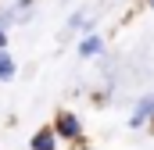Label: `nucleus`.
Here are the masks:
<instances>
[{
    "label": "nucleus",
    "instance_id": "12",
    "mask_svg": "<svg viewBox=\"0 0 154 150\" xmlns=\"http://www.w3.org/2000/svg\"><path fill=\"white\" fill-rule=\"evenodd\" d=\"M147 7H151V11H154V0H147Z\"/></svg>",
    "mask_w": 154,
    "mask_h": 150
},
{
    "label": "nucleus",
    "instance_id": "2",
    "mask_svg": "<svg viewBox=\"0 0 154 150\" xmlns=\"http://www.w3.org/2000/svg\"><path fill=\"white\" fill-rule=\"evenodd\" d=\"M75 54L82 57V61H100V57H104V36H100L97 29L79 32L75 36Z\"/></svg>",
    "mask_w": 154,
    "mask_h": 150
},
{
    "label": "nucleus",
    "instance_id": "7",
    "mask_svg": "<svg viewBox=\"0 0 154 150\" xmlns=\"http://www.w3.org/2000/svg\"><path fill=\"white\" fill-rule=\"evenodd\" d=\"M32 4H36V0H14V4H11V11H14V25L32 18Z\"/></svg>",
    "mask_w": 154,
    "mask_h": 150
},
{
    "label": "nucleus",
    "instance_id": "5",
    "mask_svg": "<svg viewBox=\"0 0 154 150\" xmlns=\"http://www.w3.org/2000/svg\"><path fill=\"white\" fill-rule=\"evenodd\" d=\"M86 29H93V18H90L86 7H75V11L68 14V22H65V36H79V32H86Z\"/></svg>",
    "mask_w": 154,
    "mask_h": 150
},
{
    "label": "nucleus",
    "instance_id": "8",
    "mask_svg": "<svg viewBox=\"0 0 154 150\" xmlns=\"http://www.w3.org/2000/svg\"><path fill=\"white\" fill-rule=\"evenodd\" d=\"M90 104H93V107H108V104H111V89H97V93H90Z\"/></svg>",
    "mask_w": 154,
    "mask_h": 150
},
{
    "label": "nucleus",
    "instance_id": "9",
    "mask_svg": "<svg viewBox=\"0 0 154 150\" xmlns=\"http://www.w3.org/2000/svg\"><path fill=\"white\" fill-rule=\"evenodd\" d=\"M7 43H11V32H7V29H0V50H7Z\"/></svg>",
    "mask_w": 154,
    "mask_h": 150
},
{
    "label": "nucleus",
    "instance_id": "1",
    "mask_svg": "<svg viewBox=\"0 0 154 150\" xmlns=\"http://www.w3.org/2000/svg\"><path fill=\"white\" fill-rule=\"evenodd\" d=\"M50 125H54V132H57V140L65 147H75V143L86 140V125H82L79 111H72V107H57L54 118H50Z\"/></svg>",
    "mask_w": 154,
    "mask_h": 150
},
{
    "label": "nucleus",
    "instance_id": "4",
    "mask_svg": "<svg viewBox=\"0 0 154 150\" xmlns=\"http://www.w3.org/2000/svg\"><path fill=\"white\" fill-rule=\"evenodd\" d=\"M65 143L57 140V132H54V125L47 122V125H39L36 132L29 136V150H61Z\"/></svg>",
    "mask_w": 154,
    "mask_h": 150
},
{
    "label": "nucleus",
    "instance_id": "6",
    "mask_svg": "<svg viewBox=\"0 0 154 150\" xmlns=\"http://www.w3.org/2000/svg\"><path fill=\"white\" fill-rule=\"evenodd\" d=\"M18 75V61H14V54L11 50H0V82H11Z\"/></svg>",
    "mask_w": 154,
    "mask_h": 150
},
{
    "label": "nucleus",
    "instance_id": "10",
    "mask_svg": "<svg viewBox=\"0 0 154 150\" xmlns=\"http://www.w3.org/2000/svg\"><path fill=\"white\" fill-rule=\"evenodd\" d=\"M72 150H100V147H93V143H86V140H82V143H75Z\"/></svg>",
    "mask_w": 154,
    "mask_h": 150
},
{
    "label": "nucleus",
    "instance_id": "3",
    "mask_svg": "<svg viewBox=\"0 0 154 150\" xmlns=\"http://www.w3.org/2000/svg\"><path fill=\"white\" fill-rule=\"evenodd\" d=\"M154 118V89L147 93H140L136 100H133V107H129V129H147V122Z\"/></svg>",
    "mask_w": 154,
    "mask_h": 150
},
{
    "label": "nucleus",
    "instance_id": "11",
    "mask_svg": "<svg viewBox=\"0 0 154 150\" xmlns=\"http://www.w3.org/2000/svg\"><path fill=\"white\" fill-rule=\"evenodd\" d=\"M147 132H151V136H154V118H151V122H147Z\"/></svg>",
    "mask_w": 154,
    "mask_h": 150
}]
</instances>
